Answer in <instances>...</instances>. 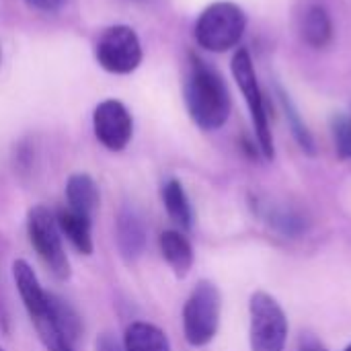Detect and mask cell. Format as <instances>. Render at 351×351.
I'll list each match as a JSON object with an SVG mask.
<instances>
[{"label": "cell", "instance_id": "1", "mask_svg": "<svg viewBox=\"0 0 351 351\" xmlns=\"http://www.w3.org/2000/svg\"><path fill=\"white\" fill-rule=\"evenodd\" d=\"M185 105L202 130H218L230 115V93L216 68L197 56H189V70L185 78Z\"/></svg>", "mask_w": 351, "mask_h": 351}, {"label": "cell", "instance_id": "2", "mask_svg": "<svg viewBox=\"0 0 351 351\" xmlns=\"http://www.w3.org/2000/svg\"><path fill=\"white\" fill-rule=\"evenodd\" d=\"M247 27L245 10L234 2L210 4L195 23V41L208 51L232 49Z\"/></svg>", "mask_w": 351, "mask_h": 351}, {"label": "cell", "instance_id": "3", "mask_svg": "<svg viewBox=\"0 0 351 351\" xmlns=\"http://www.w3.org/2000/svg\"><path fill=\"white\" fill-rule=\"evenodd\" d=\"M27 234L29 241L43 261V265L51 271L56 280H68L70 278V261L62 245V232L58 228L56 216L43 208L35 206L27 214Z\"/></svg>", "mask_w": 351, "mask_h": 351}, {"label": "cell", "instance_id": "4", "mask_svg": "<svg viewBox=\"0 0 351 351\" xmlns=\"http://www.w3.org/2000/svg\"><path fill=\"white\" fill-rule=\"evenodd\" d=\"M220 325V292L212 282H199L183 308L185 339L195 346H208Z\"/></svg>", "mask_w": 351, "mask_h": 351}, {"label": "cell", "instance_id": "5", "mask_svg": "<svg viewBox=\"0 0 351 351\" xmlns=\"http://www.w3.org/2000/svg\"><path fill=\"white\" fill-rule=\"evenodd\" d=\"M249 341L253 351H284L288 319L278 300L265 292H255L249 302Z\"/></svg>", "mask_w": 351, "mask_h": 351}, {"label": "cell", "instance_id": "6", "mask_svg": "<svg viewBox=\"0 0 351 351\" xmlns=\"http://www.w3.org/2000/svg\"><path fill=\"white\" fill-rule=\"evenodd\" d=\"M142 43L138 33L128 25H113L99 37L95 58L111 74H130L142 62Z\"/></svg>", "mask_w": 351, "mask_h": 351}, {"label": "cell", "instance_id": "7", "mask_svg": "<svg viewBox=\"0 0 351 351\" xmlns=\"http://www.w3.org/2000/svg\"><path fill=\"white\" fill-rule=\"evenodd\" d=\"M232 76L249 105L251 119L255 125V134L259 140V148L265 158H274V138L269 130V117L265 111V101L257 82V74L253 68V60L247 49H239L232 58Z\"/></svg>", "mask_w": 351, "mask_h": 351}, {"label": "cell", "instance_id": "8", "mask_svg": "<svg viewBox=\"0 0 351 351\" xmlns=\"http://www.w3.org/2000/svg\"><path fill=\"white\" fill-rule=\"evenodd\" d=\"M93 130L97 140L111 152H121L134 134V121L121 101L107 99L95 107Z\"/></svg>", "mask_w": 351, "mask_h": 351}, {"label": "cell", "instance_id": "9", "mask_svg": "<svg viewBox=\"0 0 351 351\" xmlns=\"http://www.w3.org/2000/svg\"><path fill=\"white\" fill-rule=\"evenodd\" d=\"M12 280L19 290V296L23 300V306L29 315V319H37L49 311V294L41 288L35 271L31 265L23 259H16L12 263Z\"/></svg>", "mask_w": 351, "mask_h": 351}, {"label": "cell", "instance_id": "10", "mask_svg": "<svg viewBox=\"0 0 351 351\" xmlns=\"http://www.w3.org/2000/svg\"><path fill=\"white\" fill-rule=\"evenodd\" d=\"M115 241L121 257L125 261H136L146 247V228L138 212L125 208L117 216V226H115Z\"/></svg>", "mask_w": 351, "mask_h": 351}, {"label": "cell", "instance_id": "11", "mask_svg": "<svg viewBox=\"0 0 351 351\" xmlns=\"http://www.w3.org/2000/svg\"><path fill=\"white\" fill-rule=\"evenodd\" d=\"M58 228L62 237L70 241V245L82 253L90 255L93 253V230H90V216H84L80 212H74L70 208H64L56 216Z\"/></svg>", "mask_w": 351, "mask_h": 351}, {"label": "cell", "instance_id": "12", "mask_svg": "<svg viewBox=\"0 0 351 351\" xmlns=\"http://www.w3.org/2000/svg\"><path fill=\"white\" fill-rule=\"evenodd\" d=\"M162 259L175 271L177 278H185L193 265V249L179 230H165L158 239Z\"/></svg>", "mask_w": 351, "mask_h": 351}, {"label": "cell", "instance_id": "13", "mask_svg": "<svg viewBox=\"0 0 351 351\" xmlns=\"http://www.w3.org/2000/svg\"><path fill=\"white\" fill-rule=\"evenodd\" d=\"M66 202L70 210L93 218L95 210L99 208V187L95 179L86 173L72 175L66 183Z\"/></svg>", "mask_w": 351, "mask_h": 351}, {"label": "cell", "instance_id": "14", "mask_svg": "<svg viewBox=\"0 0 351 351\" xmlns=\"http://www.w3.org/2000/svg\"><path fill=\"white\" fill-rule=\"evenodd\" d=\"M125 351H171L167 335L150 323H132L123 335Z\"/></svg>", "mask_w": 351, "mask_h": 351}, {"label": "cell", "instance_id": "15", "mask_svg": "<svg viewBox=\"0 0 351 351\" xmlns=\"http://www.w3.org/2000/svg\"><path fill=\"white\" fill-rule=\"evenodd\" d=\"M162 202H165V208L171 216V220L175 224H179L181 228H191L193 224V210H191V204H189V197L181 185V181L177 179H169L165 185H162Z\"/></svg>", "mask_w": 351, "mask_h": 351}, {"label": "cell", "instance_id": "16", "mask_svg": "<svg viewBox=\"0 0 351 351\" xmlns=\"http://www.w3.org/2000/svg\"><path fill=\"white\" fill-rule=\"evenodd\" d=\"M302 37L313 47H325L333 37V25L323 6H311L302 14Z\"/></svg>", "mask_w": 351, "mask_h": 351}, {"label": "cell", "instance_id": "17", "mask_svg": "<svg viewBox=\"0 0 351 351\" xmlns=\"http://www.w3.org/2000/svg\"><path fill=\"white\" fill-rule=\"evenodd\" d=\"M31 323H33V327H35L43 348L47 351H74V343L56 325V321L51 317V311H47L45 315L33 319Z\"/></svg>", "mask_w": 351, "mask_h": 351}, {"label": "cell", "instance_id": "18", "mask_svg": "<svg viewBox=\"0 0 351 351\" xmlns=\"http://www.w3.org/2000/svg\"><path fill=\"white\" fill-rule=\"evenodd\" d=\"M49 311H51V317L56 321V325L62 329V333L74 343L76 337L80 335V319L76 315V311L62 298L49 294Z\"/></svg>", "mask_w": 351, "mask_h": 351}, {"label": "cell", "instance_id": "19", "mask_svg": "<svg viewBox=\"0 0 351 351\" xmlns=\"http://www.w3.org/2000/svg\"><path fill=\"white\" fill-rule=\"evenodd\" d=\"M282 101H284L286 117H288V121H290V125H292V132H294L296 140L300 142V146H302L308 154H313V152H315V142H313L311 132H308L306 125L300 121V115H298V111L294 109V105L290 103V99H288L286 95H282Z\"/></svg>", "mask_w": 351, "mask_h": 351}, {"label": "cell", "instance_id": "20", "mask_svg": "<svg viewBox=\"0 0 351 351\" xmlns=\"http://www.w3.org/2000/svg\"><path fill=\"white\" fill-rule=\"evenodd\" d=\"M335 148L341 158H351V119L346 115H333L331 119Z\"/></svg>", "mask_w": 351, "mask_h": 351}, {"label": "cell", "instance_id": "21", "mask_svg": "<svg viewBox=\"0 0 351 351\" xmlns=\"http://www.w3.org/2000/svg\"><path fill=\"white\" fill-rule=\"evenodd\" d=\"M97 351H125V350H123V346H121L117 339H113L109 333H105V335H101V337L97 339Z\"/></svg>", "mask_w": 351, "mask_h": 351}, {"label": "cell", "instance_id": "22", "mask_svg": "<svg viewBox=\"0 0 351 351\" xmlns=\"http://www.w3.org/2000/svg\"><path fill=\"white\" fill-rule=\"evenodd\" d=\"M66 0H27L29 6L37 8V10H43V12H53L58 10Z\"/></svg>", "mask_w": 351, "mask_h": 351}, {"label": "cell", "instance_id": "23", "mask_svg": "<svg viewBox=\"0 0 351 351\" xmlns=\"http://www.w3.org/2000/svg\"><path fill=\"white\" fill-rule=\"evenodd\" d=\"M300 351H327L323 346H319V343H315V341H308V343H304L302 346V350Z\"/></svg>", "mask_w": 351, "mask_h": 351}, {"label": "cell", "instance_id": "24", "mask_svg": "<svg viewBox=\"0 0 351 351\" xmlns=\"http://www.w3.org/2000/svg\"><path fill=\"white\" fill-rule=\"evenodd\" d=\"M346 351H351V346H350V348H348V350H346Z\"/></svg>", "mask_w": 351, "mask_h": 351}, {"label": "cell", "instance_id": "25", "mask_svg": "<svg viewBox=\"0 0 351 351\" xmlns=\"http://www.w3.org/2000/svg\"><path fill=\"white\" fill-rule=\"evenodd\" d=\"M0 351H4V350H2V348H0Z\"/></svg>", "mask_w": 351, "mask_h": 351}]
</instances>
